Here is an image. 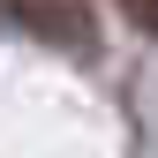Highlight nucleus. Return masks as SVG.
Listing matches in <instances>:
<instances>
[{"mask_svg": "<svg viewBox=\"0 0 158 158\" xmlns=\"http://www.w3.org/2000/svg\"><path fill=\"white\" fill-rule=\"evenodd\" d=\"M0 8H8L30 38H45V45H68V53H90V45H98L83 0H0Z\"/></svg>", "mask_w": 158, "mask_h": 158, "instance_id": "1", "label": "nucleus"}, {"mask_svg": "<svg viewBox=\"0 0 158 158\" xmlns=\"http://www.w3.org/2000/svg\"><path fill=\"white\" fill-rule=\"evenodd\" d=\"M113 8H121L135 30H151V38H158V0H113Z\"/></svg>", "mask_w": 158, "mask_h": 158, "instance_id": "2", "label": "nucleus"}]
</instances>
